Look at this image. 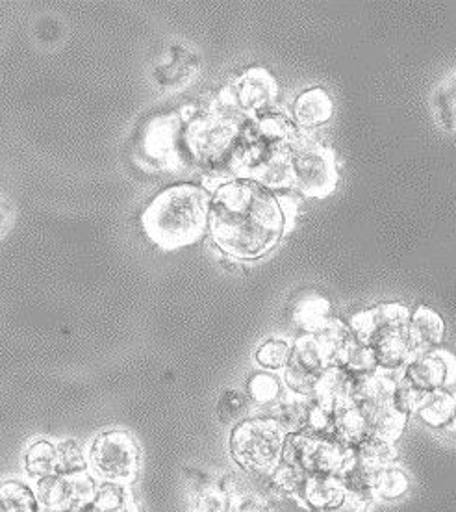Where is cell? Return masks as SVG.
<instances>
[{"label":"cell","instance_id":"obj_16","mask_svg":"<svg viewBox=\"0 0 456 512\" xmlns=\"http://www.w3.org/2000/svg\"><path fill=\"white\" fill-rule=\"evenodd\" d=\"M334 321L330 303L319 294L304 295L293 307V323L303 334H317Z\"/></svg>","mask_w":456,"mask_h":512},{"label":"cell","instance_id":"obj_9","mask_svg":"<svg viewBox=\"0 0 456 512\" xmlns=\"http://www.w3.org/2000/svg\"><path fill=\"white\" fill-rule=\"evenodd\" d=\"M401 377L423 394L447 390L451 384L455 383L456 359L451 353L442 349L423 353V355H414L408 360Z\"/></svg>","mask_w":456,"mask_h":512},{"label":"cell","instance_id":"obj_29","mask_svg":"<svg viewBox=\"0 0 456 512\" xmlns=\"http://www.w3.org/2000/svg\"><path fill=\"white\" fill-rule=\"evenodd\" d=\"M95 503L99 512H128L134 509L127 485L108 483L97 490Z\"/></svg>","mask_w":456,"mask_h":512},{"label":"cell","instance_id":"obj_23","mask_svg":"<svg viewBox=\"0 0 456 512\" xmlns=\"http://www.w3.org/2000/svg\"><path fill=\"white\" fill-rule=\"evenodd\" d=\"M353 455L360 462H364L371 470L379 472L382 468L390 466L395 461L397 453L395 446L388 440H382L379 436L369 435L358 446L353 448Z\"/></svg>","mask_w":456,"mask_h":512},{"label":"cell","instance_id":"obj_14","mask_svg":"<svg viewBox=\"0 0 456 512\" xmlns=\"http://www.w3.org/2000/svg\"><path fill=\"white\" fill-rule=\"evenodd\" d=\"M334 114V104L330 101L329 93L321 88L306 90L297 97L293 104V123L301 130L327 125Z\"/></svg>","mask_w":456,"mask_h":512},{"label":"cell","instance_id":"obj_12","mask_svg":"<svg viewBox=\"0 0 456 512\" xmlns=\"http://www.w3.org/2000/svg\"><path fill=\"white\" fill-rule=\"evenodd\" d=\"M308 511H334L345 503V490L338 475H306L293 496Z\"/></svg>","mask_w":456,"mask_h":512},{"label":"cell","instance_id":"obj_20","mask_svg":"<svg viewBox=\"0 0 456 512\" xmlns=\"http://www.w3.org/2000/svg\"><path fill=\"white\" fill-rule=\"evenodd\" d=\"M375 475L377 472L371 470L364 462L358 461L353 455L347 457V461L343 462L342 470L338 472V479L342 483L345 494H353V496H373V487H375Z\"/></svg>","mask_w":456,"mask_h":512},{"label":"cell","instance_id":"obj_31","mask_svg":"<svg viewBox=\"0 0 456 512\" xmlns=\"http://www.w3.org/2000/svg\"><path fill=\"white\" fill-rule=\"evenodd\" d=\"M86 453L75 440H65L56 446V466L64 475L82 474L86 470Z\"/></svg>","mask_w":456,"mask_h":512},{"label":"cell","instance_id":"obj_1","mask_svg":"<svg viewBox=\"0 0 456 512\" xmlns=\"http://www.w3.org/2000/svg\"><path fill=\"white\" fill-rule=\"evenodd\" d=\"M288 216L279 197L260 182L230 179L217 188L208 229L217 247L234 258H260L279 244Z\"/></svg>","mask_w":456,"mask_h":512},{"label":"cell","instance_id":"obj_30","mask_svg":"<svg viewBox=\"0 0 456 512\" xmlns=\"http://www.w3.org/2000/svg\"><path fill=\"white\" fill-rule=\"evenodd\" d=\"M249 412V396L240 390H225L217 401V416L221 423H238Z\"/></svg>","mask_w":456,"mask_h":512},{"label":"cell","instance_id":"obj_22","mask_svg":"<svg viewBox=\"0 0 456 512\" xmlns=\"http://www.w3.org/2000/svg\"><path fill=\"white\" fill-rule=\"evenodd\" d=\"M432 110L440 127L456 134V71L447 75L434 90Z\"/></svg>","mask_w":456,"mask_h":512},{"label":"cell","instance_id":"obj_4","mask_svg":"<svg viewBox=\"0 0 456 512\" xmlns=\"http://www.w3.org/2000/svg\"><path fill=\"white\" fill-rule=\"evenodd\" d=\"M247 121L236 110H210L191 119L184 132V147L193 162L210 169V173H225L232 169L240 149Z\"/></svg>","mask_w":456,"mask_h":512},{"label":"cell","instance_id":"obj_21","mask_svg":"<svg viewBox=\"0 0 456 512\" xmlns=\"http://www.w3.org/2000/svg\"><path fill=\"white\" fill-rule=\"evenodd\" d=\"M368 422L371 435L379 436L382 440H388L395 444V440H399V436L403 435V431H405L408 416L401 410L395 409L390 401L375 410L369 416Z\"/></svg>","mask_w":456,"mask_h":512},{"label":"cell","instance_id":"obj_19","mask_svg":"<svg viewBox=\"0 0 456 512\" xmlns=\"http://www.w3.org/2000/svg\"><path fill=\"white\" fill-rule=\"evenodd\" d=\"M416 414L421 422L432 429H447L453 425L455 418V396H451L447 390L432 392L423 399Z\"/></svg>","mask_w":456,"mask_h":512},{"label":"cell","instance_id":"obj_6","mask_svg":"<svg viewBox=\"0 0 456 512\" xmlns=\"http://www.w3.org/2000/svg\"><path fill=\"white\" fill-rule=\"evenodd\" d=\"M286 435L271 418L236 425L230 436L234 461L249 474H271L279 464Z\"/></svg>","mask_w":456,"mask_h":512},{"label":"cell","instance_id":"obj_18","mask_svg":"<svg viewBox=\"0 0 456 512\" xmlns=\"http://www.w3.org/2000/svg\"><path fill=\"white\" fill-rule=\"evenodd\" d=\"M310 416V399L293 396L282 397L273 409L271 420L279 425L284 435H299L308 427Z\"/></svg>","mask_w":456,"mask_h":512},{"label":"cell","instance_id":"obj_17","mask_svg":"<svg viewBox=\"0 0 456 512\" xmlns=\"http://www.w3.org/2000/svg\"><path fill=\"white\" fill-rule=\"evenodd\" d=\"M369 435L371 431H369L368 418L362 414V410L356 409L353 403H345L343 407L336 410L334 438L345 448H355Z\"/></svg>","mask_w":456,"mask_h":512},{"label":"cell","instance_id":"obj_10","mask_svg":"<svg viewBox=\"0 0 456 512\" xmlns=\"http://www.w3.org/2000/svg\"><path fill=\"white\" fill-rule=\"evenodd\" d=\"M143 153L158 167H178L190 158L184 147V134L177 116H165L152 123L143 143Z\"/></svg>","mask_w":456,"mask_h":512},{"label":"cell","instance_id":"obj_28","mask_svg":"<svg viewBox=\"0 0 456 512\" xmlns=\"http://www.w3.org/2000/svg\"><path fill=\"white\" fill-rule=\"evenodd\" d=\"M247 396L256 405H277L282 399V384L271 373H254L247 383Z\"/></svg>","mask_w":456,"mask_h":512},{"label":"cell","instance_id":"obj_27","mask_svg":"<svg viewBox=\"0 0 456 512\" xmlns=\"http://www.w3.org/2000/svg\"><path fill=\"white\" fill-rule=\"evenodd\" d=\"M293 346L286 338H269L256 351V362L269 372L284 370L292 357Z\"/></svg>","mask_w":456,"mask_h":512},{"label":"cell","instance_id":"obj_5","mask_svg":"<svg viewBox=\"0 0 456 512\" xmlns=\"http://www.w3.org/2000/svg\"><path fill=\"white\" fill-rule=\"evenodd\" d=\"M290 171L292 188L312 199H325L338 184L334 153L301 128L290 147Z\"/></svg>","mask_w":456,"mask_h":512},{"label":"cell","instance_id":"obj_2","mask_svg":"<svg viewBox=\"0 0 456 512\" xmlns=\"http://www.w3.org/2000/svg\"><path fill=\"white\" fill-rule=\"evenodd\" d=\"M212 197L204 188L178 184L152 199L141 223L147 236L162 249L195 244L208 227Z\"/></svg>","mask_w":456,"mask_h":512},{"label":"cell","instance_id":"obj_26","mask_svg":"<svg viewBox=\"0 0 456 512\" xmlns=\"http://www.w3.org/2000/svg\"><path fill=\"white\" fill-rule=\"evenodd\" d=\"M39 501L30 488L8 481L0 485V512H38Z\"/></svg>","mask_w":456,"mask_h":512},{"label":"cell","instance_id":"obj_36","mask_svg":"<svg viewBox=\"0 0 456 512\" xmlns=\"http://www.w3.org/2000/svg\"><path fill=\"white\" fill-rule=\"evenodd\" d=\"M453 425H456V396H455V418H453Z\"/></svg>","mask_w":456,"mask_h":512},{"label":"cell","instance_id":"obj_13","mask_svg":"<svg viewBox=\"0 0 456 512\" xmlns=\"http://www.w3.org/2000/svg\"><path fill=\"white\" fill-rule=\"evenodd\" d=\"M410 344L414 355L440 349L444 344L445 321L434 308L421 305L410 314Z\"/></svg>","mask_w":456,"mask_h":512},{"label":"cell","instance_id":"obj_32","mask_svg":"<svg viewBox=\"0 0 456 512\" xmlns=\"http://www.w3.org/2000/svg\"><path fill=\"white\" fill-rule=\"evenodd\" d=\"M427 396H429V394L419 392L412 384L406 383L403 377H399V381L395 384V390H393V407L397 410H401L406 416H410V414L418 412L419 405L423 403V399Z\"/></svg>","mask_w":456,"mask_h":512},{"label":"cell","instance_id":"obj_3","mask_svg":"<svg viewBox=\"0 0 456 512\" xmlns=\"http://www.w3.org/2000/svg\"><path fill=\"white\" fill-rule=\"evenodd\" d=\"M410 310L401 303L377 305L349 320V329L366 342L382 372H397L414 357L410 344Z\"/></svg>","mask_w":456,"mask_h":512},{"label":"cell","instance_id":"obj_33","mask_svg":"<svg viewBox=\"0 0 456 512\" xmlns=\"http://www.w3.org/2000/svg\"><path fill=\"white\" fill-rule=\"evenodd\" d=\"M193 512H230V500L216 487L210 488L197 496Z\"/></svg>","mask_w":456,"mask_h":512},{"label":"cell","instance_id":"obj_35","mask_svg":"<svg viewBox=\"0 0 456 512\" xmlns=\"http://www.w3.org/2000/svg\"><path fill=\"white\" fill-rule=\"evenodd\" d=\"M13 216L15 212H13L12 201L0 193V240L12 229Z\"/></svg>","mask_w":456,"mask_h":512},{"label":"cell","instance_id":"obj_15","mask_svg":"<svg viewBox=\"0 0 456 512\" xmlns=\"http://www.w3.org/2000/svg\"><path fill=\"white\" fill-rule=\"evenodd\" d=\"M197 71H199L197 56L188 49L177 45L171 49V54L164 64L156 67L154 78L162 88L178 90V88L188 86V82L197 75Z\"/></svg>","mask_w":456,"mask_h":512},{"label":"cell","instance_id":"obj_7","mask_svg":"<svg viewBox=\"0 0 456 512\" xmlns=\"http://www.w3.org/2000/svg\"><path fill=\"white\" fill-rule=\"evenodd\" d=\"M95 474L108 483L128 485L140 470V449L132 436L110 431L99 436L89 453Z\"/></svg>","mask_w":456,"mask_h":512},{"label":"cell","instance_id":"obj_24","mask_svg":"<svg viewBox=\"0 0 456 512\" xmlns=\"http://www.w3.org/2000/svg\"><path fill=\"white\" fill-rule=\"evenodd\" d=\"M410 488V479L406 475L403 468L390 464L386 468H382L375 475V487H373V494L375 498L380 500H399L403 498Z\"/></svg>","mask_w":456,"mask_h":512},{"label":"cell","instance_id":"obj_34","mask_svg":"<svg viewBox=\"0 0 456 512\" xmlns=\"http://www.w3.org/2000/svg\"><path fill=\"white\" fill-rule=\"evenodd\" d=\"M230 512H273L271 503L258 494H243L230 498Z\"/></svg>","mask_w":456,"mask_h":512},{"label":"cell","instance_id":"obj_8","mask_svg":"<svg viewBox=\"0 0 456 512\" xmlns=\"http://www.w3.org/2000/svg\"><path fill=\"white\" fill-rule=\"evenodd\" d=\"M97 488L88 475L69 474L43 479L38 498L43 507L52 512H78L95 500Z\"/></svg>","mask_w":456,"mask_h":512},{"label":"cell","instance_id":"obj_25","mask_svg":"<svg viewBox=\"0 0 456 512\" xmlns=\"http://www.w3.org/2000/svg\"><path fill=\"white\" fill-rule=\"evenodd\" d=\"M26 470L34 479H49L58 472L56 466V446L47 440H39L26 451Z\"/></svg>","mask_w":456,"mask_h":512},{"label":"cell","instance_id":"obj_11","mask_svg":"<svg viewBox=\"0 0 456 512\" xmlns=\"http://www.w3.org/2000/svg\"><path fill=\"white\" fill-rule=\"evenodd\" d=\"M236 108L243 114L262 116L279 97V86L273 75L264 67L247 69L232 90Z\"/></svg>","mask_w":456,"mask_h":512}]
</instances>
